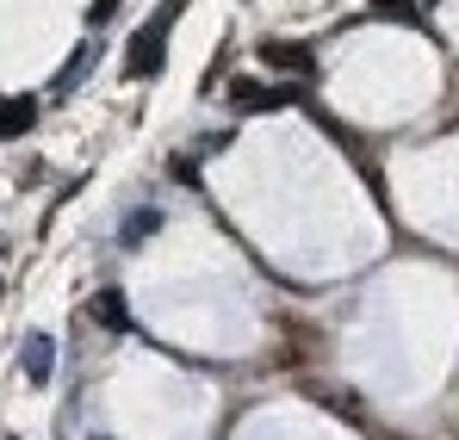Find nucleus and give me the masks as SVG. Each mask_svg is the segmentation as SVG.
Masks as SVG:
<instances>
[{"label": "nucleus", "mask_w": 459, "mask_h": 440, "mask_svg": "<svg viewBox=\"0 0 459 440\" xmlns=\"http://www.w3.org/2000/svg\"><path fill=\"white\" fill-rule=\"evenodd\" d=\"M186 0H161L150 19L137 25V38H131V50H125V74L131 81H150L161 74V56H168V25H174V13H180Z\"/></svg>", "instance_id": "obj_1"}, {"label": "nucleus", "mask_w": 459, "mask_h": 440, "mask_svg": "<svg viewBox=\"0 0 459 440\" xmlns=\"http://www.w3.org/2000/svg\"><path fill=\"white\" fill-rule=\"evenodd\" d=\"M292 99H299V87H280V81H230V106L236 112H280Z\"/></svg>", "instance_id": "obj_2"}, {"label": "nucleus", "mask_w": 459, "mask_h": 440, "mask_svg": "<svg viewBox=\"0 0 459 440\" xmlns=\"http://www.w3.org/2000/svg\"><path fill=\"white\" fill-rule=\"evenodd\" d=\"M87 316H93L106 335H131V329H137V316L125 310V292H118V286H106V292L87 298Z\"/></svg>", "instance_id": "obj_3"}, {"label": "nucleus", "mask_w": 459, "mask_h": 440, "mask_svg": "<svg viewBox=\"0 0 459 440\" xmlns=\"http://www.w3.org/2000/svg\"><path fill=\"white\" fill-rule=\"evenodd\" d=\"M31 125H38V99H31V93H6V99H0V137L13 143V137H25Z\"/></svg>", "instance_id": "obj_4"}, {"label": "nucleus", "mask_w": 459, "mask_h": 440, "mask_svg": "<svg viewBox=\"0 0 459 440\" xmlns=\"http://www.w3.org/2000/svg\"><path fill=\"white\" fill-rule=\"evenodd\" d=\"M19 367L31 384H50V367H56V341L50 335H25V348H19Z\"/></svg>", "instance_id": "obj_5"}, {"label": "nucleus", "mask_w": 459, "mask_h": 440, "mask_svg": "<svg viewBox=\"0 0 459 440\" xmlns=\"http://www.w3.org/2000/svg\"><path fill=\"white\" fill-rule=\"evenodd\" d=\"M261 63H273V69H292V74H310V69H316L310 44H280V38H267V44H261Z\"/></svg>", "instance_id": "obj_6"}, {"label": "nucleus", "mask_w": 459, "mask_h": 440, "mask_svg": "<svg viewBox=\"0 0 459 440\" xmlns=\"http://www.w3.org/2000/svg\"><path fill=\"white\" fill-rule=\"evenodd\" d=\"M93 56H100V44H93V38H81V50L69 56V63H63V74H56V93H75L81 74L93 69Z\"/></svg>", "instance_id": "obj_7"}, {"label": "nucleus", "mask_w": 459, "mask_h": 440, "mask_svg": "<svg viewBox=\"0 0 459 440\" xmlns=\"http://www.w3.org/2000/svg\"><path fill=\"white\" fill-rule=\"evenodd\" d=\"M155 223H161V211H155V205H143V211H131V218H125V229H118V242H125V248L150 242V229H155Z\"/></svg>", "instance_id": "obj_8"}, {"label": "nucleus", "mask_w": 459, "mask_h": 440, "mask_svg": "<svg viewBox=\"0 0 459 440\" xmlns=\"http://www.w3.org/2000/svg\"><path fill=\"white\" fill-rule=\"evenodd\" d=\"M373 13H379V19H403V25H416V19H422V6H416V0H373Z\"/></svg>", "instance_id": "obj_9"}, {"label": "nucleus", "mask_w": 459, "mask_h": 440, "mask_svg": "<svg viewBox=\"0 0 459 440\" xmlns=\"http://www.w3.org/2000/svg\"><path fill=\"white\" fill-rule=\"evenodd\" d=\"M168 174H174V180H180V186H199V168H193V161H180V155H174V161H168Z\"/></svg>", "instance_id": "obj_10"}, {"label": "nucleus", "mask_w": 459, "mask_h": 440, "mask_svg": "<svg viewBox=\"0 0 459 440\" xmlns=\"http://www.w3.org/2000/svg\"><path fill=\"white\" fill-rule=\"evenodd\" d=\"M112 6H118V0H100V6H93V19H106V13H112Z\"/></svg>", "instance_id": "obj_11"}, {"label": "nucleus", "mask_w": 459, "mask_h": 440, "mask_svg": "<svg viewBox=\"0 0 459 440\" xmlns=\"http://www.w3.org/2000/svg\"><path fill=\"white\" fill-rule=\"evenodd\" d=\"M93 440H112V435H93Z\"/></svg>", "instance_id": "obj_12"}]
</instances>
